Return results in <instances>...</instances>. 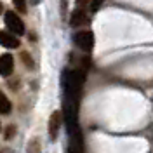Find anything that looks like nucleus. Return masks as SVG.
Masks as SVG:
<instances>
[{"label":"nucleus","instance_id":"dca6fc26","mask_svg":"<svg viewBox=\"0 0 153 153\" xmlns=\"http://www.w3.org/2000/svg\"><path fill=\"white\" fill-rule=\"evenodd\" d=\"M0 129H2V127H0Z\"/></svg>","mask_w":153,"mask_h":153},{"label":"nucleus","instance_id":"f8f14e48","mask_svg":"<svg viewBox=\"0 0 153 153\" xmlns=\"http://www.w3.org/2000/svg\"><path fill=\"white\" fill-rule=\"evenodd\" d=\"M12 134H14V127H12V125H9V129H7V132H5V137L9 139V137L12 136Z\"/></svg>","mask_w":153,"mask_h":153},{"label":"nucleus","instance_id":"9d476101","mask_svg":"<svg viewBox=\"0 0 153 153\" xmlns=\"http://www.w3.org/2000/svg\"><path fill=\"white\" fill-rule=\"evenodd\" d=\"M105 0H92V4H91V9L92 10H97L99 7H101V4H103Z\"/></svg>","mask_w":153,"mask_h":153},{"label":"nucleus","instance_id":"7ed1b4c3","mask_svg":"<svg viewBox=\"0 0 153 153\" xmlns=\"http://www.w3.org/2000/svg\"><path fill=\"white\" fill-rule=\"evenodd\" d=\"M61 124H63V115L61 111H54L49 118V137L52 141H56L57 134H59V129H61Z\"/></svg>","mask_w":153,"mask_h":153},{"label":"nucleus","instance_id":"20e7f679","mask_svg":"<svg viewBox=\"0 0 153 153\" xmlns=\"http://www.w3.org/2000/svg\"><path fill=\"white\" fill-rule=\"evenodd\" d=\"M87 5H82V4H76V9L71 12L70 16V25L71 26H82L84 23H87Z\"/></svg>","mask_w":153,"mask_h":153},{"label":"nucleus","instance_id":"f03ea898","mask_svg":"<svg viewBox=\"0 0 153 153\" xmlns=\"http://www.w3.org/2000/svg\"><path fill=\"white\" fill-rule=\"evenodd\" d=\"M5 26L7 30H10V33H14V35H25V25H23V21L19 18L16 12H5Z\"/></svg>","mask_w":153,"mask_h":153},{"label":"nucleus","instance_id":"1a4fd4ad","mask_svg":"<svg viewBox=\"0 0 153 153\" xmlns=\"http://www.w3.org/2000/svg\"><path fill=\"white\" fill-rule=\"evenodd\" d=\"M14 5L19 12H26V2L25 0H14Z\"/></svg>","mask_w":153,"mask_h":153},{"label":"nucleus","instance_id":"423d86ee","mask_svg":"<svg viewBox=\"0 0 153 153\" xmlns=\"http://www.w3.org/2000/svg\"><path fill=\"white\" fill-rule=\"evenodd\" d=\"M0 45H4L7 49H16L19 47V40L10 31H0Z\"/></svg>","mask_w":153,"mask_h":153},{"label":"nucleus","instance_id":"39448f33","mask_svg":"<svg viewBox=\"0 0 153 153\" xmlns=\"http://www.w3.org/2000/svg\"><path fill=\"white\" fill-rule=\"evenodd\" d=\"M14 70V57L10 54H4L0 56V75L2 76H9Z\"/></svg>","mask_w":153,"mask_h":153},{"label":"nucleus","instance_id":"f257e3e1","mask_svg":"<svg viewBox=\"0 0 153 153\" xmlns=\"http://www.w3.org/2000/svg\"><path fill=\"white\" fill-rule=\"evenodd\" d=\"M73 42L76 44V47L82 49L84 52H91L92 47H94V35L89 30H82V31L73 35Z\"/></svg>","mask_w":153,"mask_h":153},{"label":"nucleus","instance_id":"9b49d317","mask_svg":"<svg viewBox=\"0 0 153 153\" xmlns=\"http://www.w3.org/2000/svg\"><path fill=\"white\" fill-rule=\"evenodd\" d=\"M21 57H23V63H26L28 66H33V63H31V59H30V54H26V52H25Z\"/></svg>","mask_w":153,"mask_h":153},{"label":"nucleus","instance_id":"0eeeda50","mask_svg":"<svg viewBox=\"0 0 153 153\" xmlns=\"http://www.w3.org/2000/svg\"><path fill=\"white\" fill-rule=\"evenodd\" d=\"M0 113H4V115L10 113V101L5 97L4 92H0Z\"/></svg>","mask_w":153,"mask_h":153},{"label":"nucleus","instance_id":"ddd939ff","mask_svg":"<svg viewBox=\"0 0 153 153\" xmlns=\"http://www.w3.org/2000/svg\"><path fill=\"white\" fill-rule=\"evenodd\" d=\"M61 10H63V14L66 12V0H61Z\"/></svg>","mask_w":153,"mask_h":153},{"label":"nucleus","instance_id":"6e6552de","mask_svg":"<svg viewBox=\"0 0 153 153\" xmlns=\"http://www.w3.org/2000/svg\"><path fill=\"white\" fill-rule=\"evenodd\" d=\"M42 152V146H40V141H38L37 137L35 139H31L28 143V148H26V153H40Z\"/></svg>","mask_w":153,"mask_h":153},{"label":"nucleus","instance_id":"2eb2a0df","mask_svg":"<svg viewBox=\"0 0 153 153\" xmlns=\"http://www.w3.org/2000/svg\"><path fill=\"white\" fill-rule=\"evenodd\" d=\"M31 2H33V4H38V2H40V0H31Z\"/></svg>","mask_w":153,"mask_h":153},{"label":"nucleus","instance_id":"4468645a","mask_svg":"<svg viewBox=\"0 0 153 153\" xmlns=\"http://www.w3.org/2000/svg\"><path fill=\"white\" fill-rule=\"evenodd\" d=\"M2 9H4V7H2V2H0V14H2Z\"/></svg>","mask_w":153,"mask_h":153}]
</instances>
